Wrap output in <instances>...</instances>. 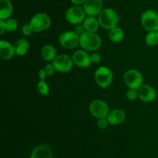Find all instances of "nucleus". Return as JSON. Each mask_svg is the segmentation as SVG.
Listing matches in <instances>:
<instances>
[{"instance_id":"28","label":"nucleus","mask_w":158,"mask_h":158,"mask_svg":"<svg viewBox=\"0 0 158 158\" xmlns=\"http://www.w3.org/2000/svg\"><path fill=\"white\" fill-rule=\"evenodd\" d=\"M44 70H45V71H46L47 76H50V75H52V74H54V72H55V71H56V68H55V67L53 66V64H47L45 66Z\"/></svg>"},{"instance_id":"8","label":"nucleus","mask_w":158,"mask_h":158,"mask_svg":"<svg viewBox=\"0 0 158 158\" xmlns=\"http://www.w3.org/2000/svg\"><path fill=\"white\" fill-rule=\"evenodd\" d=\"M59 43L66 49H73L80 45V36L74 31H66L60 34Z\"/></svg>"},{"instance_id":"21","label":"nucleus","mask_w":158,"mask_h":158,"mask_svg":"<svg viewBox=\"0 0 158 158\" xmlns=\"http://www.w3.org/2000/svg\"><path fill=\"white\" fill-rule=\"evenodd\" d=\"M108 37L111 41L114 42V43H119L124 37V33H123V31L121 28L117 26V27L110 29Z\"/></svg>"},{"instance_id":"12","label":"nucleus","mask_w":158,"mask_h":158,"mask_svg":"<svg viewBox=\"0 0 158 158\" xmlns=\"http://www.w3.org/2000/svg\"><path fill=\"white\" fill-rule=\"evenodd\" d=\"M83 5L85 12L89 16H95L99 15L103 10L102 0H86Z\"/></svg>"},{"instance_id":"24","label":"nucleus","mask_w":158,"mask_h":158,"mask_svg":"<svg viewBox=\"0 0 158 158\" xmlns=\"http://www.w3.org/2000/svg\"><path fill=\"white\" fill-rule=\"evenodd\" d=\"M6 31L8 32H14L18 27V23L15 20L12 18H9L6 20Z\"/></svg>"},{"instance_id":"26","label":"nucleus","mask_w":158,"mask_h":158,"mask_svg":"<svg viewBox=\"0 0 158 158\" xmlns=\"http://www.w3.org/2000/svg\"><path fill=\"white\" fill-rule=\"evenodd\" d=\"M108 125H109V121L106 118L103 119H99L97 121V126L100 129H105L107 128Z\"/></svg>"},{"instance_id":"6","label":"nucleus","mask_w":158,"mask_h":158,"mask_svg":"<svg viewBox=\"0 0 158 158\" xmlns=\"http://www.w3.org/2000/svg\"><path fill=\"white\" fill-rule=\"evenodd\" d=\"M95 80L100 88L110 87L113 81L112 71L107 67H100L95 72Z\"/></svg>"},{"instance_id":"17","label":"nucleus","mask_w":158,"mask_h":158,"mask_svg":"<svg viewBox=\"0 0 158 158\" xmlns=\"http://www.w3.org/2000/svg\"><path fill=\"white\" fill-rule=\"evenodd\" d=\"M13 12V6L10 0H0V20L9 19Z\"/></svg>"},{"instance_id":"2","label":"nucleus","mask_w":158,"mask_h":158,"mask_svg":"<svg viewBox=\"0 0 158 158\" xmlns=\"http://www.w3.org/2000/svg\"><path fill=\"white\" fill-rule=\"evenodd\" d=\"M101 44V38L95 33L86 32L80 37V46L84 50H97L100 47Z\"/></svg>"},{"instance_id":"31","label":"nucleus","mask_w":158,"mask_h":158,"mask_svg":"<svg viewBox=\"0 0 158 158\" xmlns=\"http://www.w3.org/2000/svg\"><path fill=\"white\" fill-rule=\"evenodd\" d=\"M38 76L40 78V80H45V78H46V77L47 76V74H46L44 69H40L38 72Z\"/></svg>"},{"instance_id":"7","label":"nucleus","mask_w":158,"mask_h":158,"mask_svg":"<svg viewBox=\"0 0 158 158\" xmlns=\"http://www.w3.org/2000/svg\"><path fill=\"white\" fill-rule=\"evenodd\" d=\"M86 15L83 7H80V6H74L67 9L65 14V18L69 23L77 25L83 23L86 19Z\"/></svg>"},{"instance_id":"11","label":"nucleus","mask_w":158,"mask_h":158,"mask_svg":"<svg viewBox=\"0 0 158 158\" xmlns=\"http://www.w3.org/2000/svg\"><path fill=\"white\" fill-rule=\"evenodd\" d=\"M73 63L80 68H88L92 63L91 56L84 50L75 51L72 56Z\"/></svg>"},{"instance_id":"16","label":"nucleus","mask_w":158,"mask_h":158,"mask_svg":"<svg viewBox=\"0 0 158 158\" xmlns=\"http://www.w3.org/2000/svg\"><path fill=\"white\" fill-rule=\"evenodd\" d=\"M126 119V113L123 110L119 109H114L107 116V119L109 121V123L111 125H119L121 124L122 122H124Z\"/></svg>"},{"instance_id":"13","label":"nucleus","mask_w":158,"mask_h":158,"mask_svg":"<svg viewBox=\"0 0 158 158\" xmlns=\"http://www.w3.org/2000/svg\"><path fill=\"white\" fill-rule=\"evenodd\" d=\"M157 97V91L149 85H142L138 89V98L144 102H151Z\"/></svg>"},{"instance_id":"23","label":"nucleus","mask_w":158,"mask_h":158,"mask_svg":"<svg viewBox=\"0 0 158 158\" xmlns=\"http://www.w3.org/2000/svg\"><path fill=\"white\" fill-rule=\"evenodd\" d=\"M37 90L39 93L43 96L48 95L49 93V88L45 80H40L37 84Z\"/></svg>"},{"instance_id":"22","label":"nucleus","mask_w":158,"mask_h":158,"mask_svg":"<svg viewBox=\"0 0 158 158\" xmlns=\"http://www.w3.org/2000/svg\"><path fill=\"white\" fill-rule=\"evenodd\" d=\"M145 41L146 43L149 46H156L158 44V30L157 31H151L147 34L145 37Z\"/></svg>"},{"instance_id":"30","label":"nucleus","mask_w":158,"mask_h":158,"mask_svg":"<svg viewBox=\"0 0 158 158\" xmlns=\"http://www.w3.org/2000/svg\"><path fill=\"white\" fill-rule=\"evenodd\" d=\"M91 56V60H92V63L97 64L100 62L101 60V57H100V54H97V53H94Z\"/></svg>"},{"instance_id":"27","label":"nucleus","mask_w":158,"mask_h":158,"mask_svg":"<svg viewBox=\"0 0 158 158\" xmlns=\"http://www.w3.org/2000/svg\"><path fill=\"white\" fill-rule=\"evenodd\" d=\"M32 32H34V31L32 29V26H30V24L23 25V27H22V33H23V35L29 36L32 34Z\"/></svg>"},{"instance_id":"9","label":"nucleus","mask_w":158,"mask_h":158,"mask_svg":"<svg viewBox=\"0 0 158 158\" xmlns=\"http://www.w3.org/2000/svg\"><path fill=\"white\" fill-rule=\"evenodd\" d=\"M89 112L94 117L99 119L107 117L110 113V109L108 105L104 101L97 99L93 101L89 105Z\"/></svg>"},{"instance_id":"4","label":"nucleus","mask_w":158,"mask_h":158,"mask_svg":"<svg viewBox=\"0 0 158 158\" xmlns=\"http://www.w3.org/2000/svg\"><path fill=\"white\" fill-rule=\"evenodd\" d=\"M34 32H43L46 30L51 25V20L46 13L40 12L32 17L29 23Z\"/></svg>"},{"instance_id":"10","label":"nucleus","mask_w":158,"mask_h":158,"mask_svg":"<svg viewBox=\"0 0 158 158\" xmlns=\"http://www.w3.org/2000/svg\"><path fill=\"white\" fill-rule=\"evenodd\" d=\"M52 64L55 67L56 71L59 72L66 73L72 69L74 63L73 61L72 57H69L66 54H60L55 57Z\"/></svg>"},{"instance_id":"18","label":"nucleus","mask_w":158,"mask_h":158,"mask_svg":"<svg viewBox=\"0 0 158 158\" xmlns=\"http://www.w3.org/2000/svg\"><path fill=\"white\" fill-rule=\"evenodd\" d=\"M15 54L18 56H23L27 53L29 48V43L25 38L19 39L14 44Z\"/></svg>"},{"instance_id":"14","label":"nucleus","mask_w":158,"mask_h":158,"mask_svg":"<svg viewBox=\"0 0 158 158\" xmlns=\"http://www.w3.org/2000/svg\"><path fill=\"white\" fill-rule=\"evenodd\" d=\"M30 158H53V154L49 146L40 144L33 149Z\"/></svg>"},{"instance_id":"20","label":"nucleus","mask_w":158,"mask_h":158,"mask_svg":"<svg viewBox=\"0 0 158 158\" xmlns=\"http://www.w3.org/2000/svg\"><path fill=\"white\" fill-rule=\"evenodd\" d=\"M41 56L46 61H52L57 56L55 47L51 44L45 45L41 50Z\"/></svg>"},{"instance_id":"33","label":"nucleus","mask_w":158,"mask_h":158,"mask_svg":"<svg viewBox=\"0 0 158 158\" xmlns=\"http://www.w3.org/2000/svg\"><path fill=\"white\" fill-rule=\"evenodd\" d=\"M70 1L73 4L76 5V6H80V5L83 4L86 0H70Z\"/></svg>"},{"instance_id":"15","label":"nucleus","mask_w":158,"mask_h":158,"mask_svg":"<svg viewBox=\"0 0 158 158\" xmlns=\"http://www.w3.org/2000/svg\"><path fill=\"white\" fill-rule=\"evenodd\" d=\"M15 54L14 45L4 40H2L0 41V57L2 60H9Z\"/></svg>"},{"instance_id":"1","label":"nucleus","mask_w":158,"mask_h":158,"mask_svg":"<svg viewBox=\"0 0 158 158\" xmlns=\"http://www.w3.org/2000/svg\"><path fill=\"white\" fill-rule=\"evenodd\" d=\"M99 23L106 29H111L117 27L119 22V16L117 12L110 8L103 9L98 15Z\"/></svg>"},{"instance_id":"5","label":"nucleus","mask_w":158,"mask_h":158,"mask_svg":"<svg viewBox=\"0 0 158 158\" xmlns=\"http://www.w3.org/2000/svg\"><path fill=\"white\" fill-rule=\"evenodd\" d=\"M123 81L128 88L137 90L142 86L143 79L140 71L135 69H131L124 74Z\"/></svg>"},{"instance_id":"29","label":"nucleus","mask_w":158,"mask_h":158,"mask_svg":"<svg viewBox=\"0 0 158 158\" xmlns=\"http://www.w3.org/2000/svg\"><path fill=\"white\" fill-rule=\"evenodd\" d=\"M74 32L77 34L78 36H82L83 33L86 32V29H85L83 24H77L75 26V29H74Z\"/></svg>"},{"instance_id":"25","label":"nucleus","mask_w":158,"mask_h":158,"mask_svg":"<svg viewBox=\"0 0 158 158\" xmlns=\"http://www.w3.org/2000/svg\"><path fill=\"white\" fill-rule=\"evenodd\" d=\"M127 99L131 101L135 100L136 99L138 98V91L137 89H132V88H129L127 91Z\"/></svg>"},{"instance_id":"3","label":"nucleus","mask_w":158,"mask_h":158,"mask_svg":"<svg viewBox=\"0 0 158 158\" xmlns=\"http://www.w3.org/2000/svg\"><path fill=\"white\" fill-rule=\"evenodd\" d=\"M142 26L148 32L158 30V13L152 9H148L142 13L140 18Z\"/></svg>"},{"instance_id":"32","label":"nucleus","mask_w":158,"mask_h":158,"mask_svg":"<svg viewBox=\"0 0 158 158\" xmlns=\"http://www.w3.org/2000/svg\"><path fill=\"white\" fill-rule=\"evenodd\" d=\"M6 30V21L2 20H0V33L2 34Z\"/></svg>"},{"instance_id":"19","label":"nucleus","mask_w":158,"mask_h":158,"mask_svg":"<svg viewBox=\"0 0 158 158\" xmlns=\"http://www.w3.org/2000/svg\"><path fill=\"white\" fill-rule=\"evenodd\" d=\"M83 24L86 29V32L96 33L98 30L100 23H99L98 19L96 18L95 16L87 15V17H86V19L83 21Z\"/></svg>"}]
</instances>
